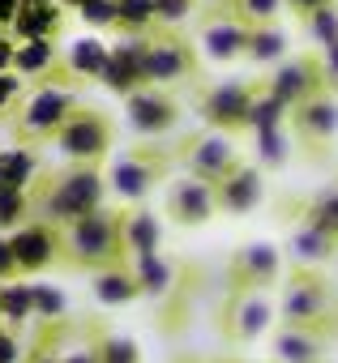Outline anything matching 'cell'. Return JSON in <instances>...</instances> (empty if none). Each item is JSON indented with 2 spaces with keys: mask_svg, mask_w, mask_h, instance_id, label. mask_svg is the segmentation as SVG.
Masks as SVG:
<instances>
[{
  "mask_svg": "<svg viewBox=\"0 0 338 363\" xmlns=\"http://www.w3.org/2000/svg\"><path fill=\"white\" fill-rule=\"evenodd\" d=\"M35 210L39 218L56 223V227H69L94 210H103V197H107V175L103 167H60V171H48L35 179Z\"/></svg>",
  "mask_w": 338,
  "mask_h": 363,
  "instance_id": "cell-1",
  "label": "cell"
},
{
  "mask_svg": "<svg viewBox=\"0 0 338 363\" xmlns=\"http://www.w3.org/2000/svg\"><path fill=\"white\" fill-rule=\"evenodd\" d=\"M65 265L73 269H86V274H99V269H111V265H129V252H124V210H94L77 223L65 227Z\"/></svg>",
  "mask_w": 338,
  "mask_h": 363,
  "instance_id": "cell-2",
  "label": "cell"
},
{
  "mask_svg": "<svg viewBox=\"0 0 338 363\" xmlns=\"http://www.w3.org/2000/svg\"><path fill=\"white\" fill-rule=\"evenodd\" d=\"M77 94L73 86H60V82H43V86H31L22 107L13 111V137L18 145H43V141H56V133L69 124V116L77 111Z\"/></svg>",
  "mask_w": 338,
  "mask_h": 363,
  "instance_id": "cell-3",
  "label": "cell"
},
{
  "mask_svg": "<svg viewBox=\"0 0 338 363\" xmlns=\"http://www.w3.org/2000/svg\"><path fill=\"white\" fill-rule=\"evenodd\" d=\"M329 282L321 269H287L283 295H278V325H300V329H329Z\"/></svg>",
  "mask_w": 338,
  "mask_h": 363,
  "instance_id": "cell-4",
  "label": "cell"
},
{
  "mask_svg": "<svg viewBox=\"0 0 338 363\" xmlns=\"http://www.w3.org/2000/svg\"><path fill=\"white\" fill-rule=\"evenodd\" d=\"M167 167H172V154H167V150H158V145H133L129 154H120L107 167V193H116L129 206H141L163 184Z\"/></svg>",
  "mask_w": 338,
  "mask_h": 363,
  "instance_id": "cell-5",
  "label": "cell"
},
{
  "mask_svg": "<svg viewBox=\"0 0 338 363\" xmlns=\"http://www.w3.org/2000/svg\"><path fill=\"white\" fill-rule=\"evenodd\" d=\"M116 145V128H111V116L99 111V107H77L69 116V124L56 133V150L77 162V167H103V158L111 154Z\"/></svg>",
  "mask_w": 338,
  "mask_h": 363,
  "instance_id": "cell-6",
  "label": "cell"
},
{
  "mask_svg": "<svg viewBox=\"0 0 338 363\" xmlns=\"http://www.w3.org/2000/svg\"><path fill=\"white\" fill-rule=\"evenodd\" d=\"M261 86H266V77H253V82H219V86H210L197 99V116L214 133H227V137L231 133H249L253 103H257Z\"/></svg>",
  "mask_w": 338,
  "mask_h": 363,
  "instance_id": "cell-7",
  "label": "cell"
},
{
  "mask_svg": "<svg viewBox=\"0 0 338 363\" xmlns=\"http://www.w3.org/2000/svg\"><path fill=\"white\" fill-rule=\"evenodd\" d=\"M197 60H202L197 43H189L176 30H154L150 48H146V86H158V90L185 86L197 77V69H202Z\"/></svg>",
  "mask_w": 338,
  "mask_h": 363,
  "instance_id": "cell-8",
  "label": "cell"
},
{
  "mask_svg": "<svg viewBox=\"0 0 338 363\" xmlns=\"http://www.w3.org/2000/svg\"><path fill=\"white\" fill-rule=\"evenodd\" d=\"M176 158H180V167L193 175V179H206V184H223V179L244 162L240 158V150H236V141L227 137V133H193V137H185L180 141V150H176Z\"/></svg>",
  "mask_w": 338,
  "mask_h": 363,
  "instance_id": "cell-9",
  "label": "cell"
},
{
  "mask_svg": "<svg viewBox=\"0 0 338 363\" xmlns=\"http://www.w3.org/2000/svg\"><path fill=\"white\" fill-rule=\"evenodd\" d=\"M227 278H231V291H274L283 278H287V252L278 244H244L236 248L231 265H227Z\"/></svg>",
  "mask_w": 338,
  "mask_h": 363,
  "instance_id": "cell-10",
  "label": "cell"
},
{
  "mask_svg": "<svg viewBox=\"0 0 338 363\" xmlns=\"http://www.w3.org/2000/svg\"><path fill=\"white\" fill-rule=\"evenodd\" d=\"M287 133H291V141H295L304 154H317V158H321V154L334 145V137H338V94L325 90V94H317V99L291 107Z\"/></svg>",
  "mask_w": 338,
  "mask_h": 363,
  "instance_id": "cell-11",
  "label": "cell"
},
{
  "mask_svg": "<svg viewBox=\"0 0 338 363\" xmlns=\"http://www.w3.org/2000/svg\"><path fill=\"white\" fill-rule=\"evenodd\" d=\"M266 90L291 111L317 94H325V77H321V56L304 52V56H287L283 65H274V73L266 77Z\"/></svg>",
  "mask_w": 338,
  "mask_h": 363,
  "instance_id": "cell-12",
  "label": "cell"
},
{
  "mask_svg": "<svg viewBox=\"0 0 338 363\" xmlns=\"http://www.w3.org/2000/svg\"><path fill=\"white\" fill-rule=\"evenodd\" d=\"M274 316H278V308H274V299H270L266 291H231V299L223 303L219 325H223V333H227L231 342L244 346V342L266 337L270 325H274Z\"/></svg>",
  "mask_w": 338,
  "mask_h": 363,
  "instance_id": "cell-13",
  "label": "cell"
},
{
  "mask_svg": "<svg viewBox=\"0 0 338 363\" xmlns=\"http://www.w3.org/2000/svg\"><path fill=\"white\" fill-rule=\"evenodd\" d=\"M249 35H253V26H244L231 9L214 5V9L206 13L202 30H197V52H202L206 60H214V65H236V60H244V52H249Z\"/></svg>",
  "mask_w": 338,
  "mask_h": 363,
  "instance_id": "cell-14",
  "label": "cell"
},
{
  "mask_svg": "<svg viewBox=\"0 0 338 363\" xmlns=\"http://www.w3.org/2000/svg\"><path fill=\"white\" fill-rule=\"evenodd\" d=\"M9 240H13V257L22 265V278H31L39 269H52V265H65V227H56L48 218H31Z\"/></svg>",
  "mask_w": 338,
  "mask_h": 363,
  "instance_id": "cell-15",
  "label": "cell"
},
{
  "mask_svg": "<svg viewBox=\"0 0 338 363\" xmlns=\"http://www.w3.org/2000/svg\"><path fill=\"white\" fill-rule=\"evenodd\" d=\"M124 120L137 137H163L180 124V103L172 99V90L141 86L124 99Z\"/></svg>",
  "mask_w": 338,
  "mask_h": 363,
  "instance_id": "cell-16",
  "label": "cell"
},
{
  "mask_svg": "<svg viewBox=\"0 0 338 363\" xmlns=\"http://www.w3.org/2000/svg\"><path fill=\"white\" fill-rule=\"evenodd\" d=\"M163 214L172 218L176 227H206L214 214H219V193L206 179H172L167 184V197H163Z\"/></svg>",
  "mask_w": 338,
  "mask_h": 363,
  "instance_id": "cell-17",
  "label": "cell"
},
{
  "mask_svg": "<svg viewBox=\"0 0 338 363\" xmlns=\"http://www.w3.org/2000/svg\"><path fill=\"white\" fill-rule=\"evenodd\" d=\"M146 48H150V35H120L111 43V60L103 73V86L111 94L129 99L133 90L146 86Z\"/></svg>",
  "mask_w": 338,
  "mask_h": 363,
  "instance_id": "cell-18",
  "label": "cell"
},
{
  "mask_svg": "<svg viewBox=\"0 0 338 363\" xmlns=\"http://www.w3.org/2000/svg\"><path fill=\"white\" fill-rule=\"evenodd\" d=\"M214 193H219V210L223 214H236V218L240 214H253L266 201V171L257 162H240Z\"/></svg>",
  "mask_w": 338,
  "mask_h": 363,
  "instance_id": "cell-19",
  "label": "cell"
},
{
  "mask_svg": "<svg viewBox=\"0 0 338 363\" xmlns=\"http://www.w3.org/2000/svg\"><path fill=\"white\" fill-rule=\"evenodd\" d=\"M334 257H338V240L334 235H325L308 218H300L291 227V235H287V261H291V269H321Z\"/></svg>",
  "mask_w": 338,
  "mask_h": 363,
  "instance_id": "cell-20",
  "label": "cell"
},
{
  "mask_svg": "<svg viewBox=\"0 0 338 363\" xmlns=\"http://www.w3.org/2000/svg\"><path fill=\"white\" fill-rule=\"evenodd\" d=\"M274 363H325V333L321 329H300V325H278L270 337Z\"/></svg>",
  "mask_w": 338,
  "mask_h": 363,
  "instance_id": "cell-21",
  "label": "cell"
},
{
  "mask_svg": "<svg viewBox=\"0 0 338 363\" xmlns=\"http://www.w3.org/2000/svg\"><path fill=\"white\" fill-rule=\"evenodd\" d=\"M90 291L103 308H129L141 299V282L133 274V261L129 265H111V269H99L90 274Z\"/></svg>",
  "mask_w": 338,
  "mask_h": 363,
  "instance_id": "cell-22",
  "label": "cell"
},
{
  "mask_svg": "<svg viewBox=\"0 0 338 363\" xmlns=\"http://www.w3.org/2000/svg\"><path fill=\"white\" fill-rule=\"evenodd\" d=\"M107 60H111V43H103L99 35H82L65 48V69L77 82H103Z\"/></svg>",
  "mask_w": 338,
  "mask_h": 363,
  "instance_id": "cell-23",
  "label": "cell"
},
{
  "mask_svg": "<svg viewBox=\"0 0 338 363\" xmlns=\"http://www.w3.org/2000/svg\"><path fill=\"white\" fill-rule=\"evenodd\" d=\"M158 248H163V223H158V214H150L146 206H129L124 210V252H129V261L150 257Z\"/></svg>",
  "mask_w": 338,
  "mask_h": 363,
  "instance_id": "cell-24",
  "label": "cell"
},
{
  "mask_svg": "<svg viewBox=\"0 0 338 363\" xmlns=\"http://www.w3.org/2000/svg\"><path fill=\"white\" fill-rule=\"evenodd\" d=\"M133 274H137V282H141V295H146V299H163L167 291L176 286V265L167 261L163 252L137 257V261H133Z\"/></svg>",
  "mask_w": 338,
  "mask_h": 363,
  "instance_id": "cell-25",
  "label": "cell"
},
{
  "mask_svg": "<svg viewBox=\"0 0 338 363\" xmlns=\"http://www.w3.org/2000/svg\"><path fill=\"white\" fill-rule=\"evenodd\" d=\"M0 320L9 329H22L26 320H35V291H31L26 278L0 282Z\"/></svg>",
  "mask_w": 338,
  "mask_h": 363,
  "instance_id": "cell-26",
  "label": "cell"
},
{
  "mask_svg": "<svg viewBox=\"0 0 338 363\" xmlns=\"http://www.w3.org/2000/svg\"><path fill=\"white\" fill-rule=\"evenodd\" d=\"M31 218H39L35 193H31V189H9V184H0V235L22 231Z\"/></svg>",
  "mask_w": 338,
  "mask_h": 363,
  "instance_id": "cell-27",
  "label": "cell"
},
{
  "mask_svg": "<svg viewBox=\"0 0 338 363\" xmlns=\"http://www.w3.org/2000/svg\"><path fill=\"white\" fill-rule=\"evenodd\" d=\"M35 179H39V158L31 145H13L0 154V184H9V189H35Z\"/></svg>",
  "mask_w": 338,
  "mask_h": 363,
  "instance_id": "cell-28",
  "label": "cell"
},
{
  "mask_svg": "<svg viewBox=\"0 0 338 363\" xmlns=\"http://www.w3.org/2000/svg\"><path fill=\"white\" fill-rule=\"evenodd\" d=\"M287 30H278V26H257L253 35H249V52H244V60L249 65H283L287 60Z\"/></svg>",
  "mask_w": 338,
  "mask_h": 363,
  "instance_id": "cell-29",
  "label": "cell"
},
{
  "mask_svg": "<svg viewBox=\"0 0 338 363\" xmlns=\"http://www.w3.org/2000/svg\"><path fill=\"white\" fill-rule=\"evenodd\" d=\"M291 133L287 128H261L253 133V150H257V167L261 171H283L291 162Z\"/></svg>",
  "mask_w": 338,
  "mask_h": 363,
  "instance_id": "cell-30",
  "label": "cell"
},
{
  "mask_svg": "<svg viewBox=\"0 0 338 363\" xmlns=\"http://www.w3.org/2000/svg\"><path fill=\"white\" fill-rule=\"evenodd\" d=\"M60 26V9L56 5H22L13 18V35L18 39H52Z\"/></svg>",
  "mask_w": 338,
  "mask_h": 363,
  "instance_id": "cell-31",
  "label": "cell"
},
{
  "mask_svg": "<svg viewBox=\"0 0 338 363\" xmlns=\"http://www.w3.org/2000/svg\"><path fill=\"white\" fill-rule=\"evenodd\" d=\"M158 9L154 0H116V30L120 35H154Z\"/></svg>",
  "mask_w": 338,
  "mask_h": 363,
  "instance_id": "cell-32",
  "label": "cell"
},
{
  "mask_svg": "<svg viewBox=\"0 0 338 363\" xmlns=\"http://www.w3.org/2000/svg\"><path fill=\"white\" fill-rule=\"evenodd\" d=\"M304 218H308L312 227H321L325 235H334V240H338V179H334L329 189H321V193H312V197H308Z\"/></svg>",
  "mask_w": 338,
  "mask_h": 363,
  "instance_id": "cell-33",
  "label": "cell"
},
{
  "mask_svg": "<svg viewBox=\"0 0 338 363\" xmlns=\"http://www.w3.org/2000/svg\"><path fill=\"white\" fill-rule=\"evenodd\" d=\"M223 9H231L244 26H278V13L287 9L283 0H223Z\"/></svg>",
  "mask_w": 338,
  "mask_h": 363,
  "instance_id": "cell-34",
  "label": "cell"
},
{
  "mask_svg": "<svg viewBox=\"0 0 338 363\" xmlns=\"http://www.w3.org/2000/svg\"><path fill=\"white\" fill-rule=\"evenodd\" d=\"M31 291H35V320L60 325V320L69 316V295H65L56 282H31Z\"/></svg>",
  "mask_w": 338,
  "mask_h": 363,
  "instance_id": "cell-35",
  "label": "cell"
},
{
  "mask_svg": "<svg viewBox=\"0 0 338 363\" xmlns=\"http://www.w3.org/2000/svg\"><path fill=\"white\" fill-rule=\"evenodd\" d=\"M304 26V39L312 43V52H325V48H334L338 43V5H329V9H321V13H312L308 22H300Z\"/></svg>",
  "mask_w": 338,
  "mask_h": 363,
  "instance_id": "cell-36",
  "label": "cell"
},
{
  "mask_svg": "<svg viewBox=\"0 0 338 363\" xmlns=\"http://www.w3.org/2000/svg\"><path fill=\"white\" fill-rule=\"evenodd\" d=\"M287 107L261 86V94H257V103H253V120H249V133H261V128H287Z\"/></svg>",
  "mask_w": 338,
  "mask_h": 363,
  "instance_id": "cell-37",
  "label": "cell"
},
{
  "mask_svg": "<svg viewBox=\"0 0 338 363\" xmlns=\"http://www.w3.org/2000/svg\"><path fill=\"white\" fill-rule=\"evenodd\" d=\"M99 363H141V350L133 337L107 333V337H99Z\"/></svg>",
  "mask_w": 338,
  "mask_h": 363,
  "instance_id": "cell-38",
  "label": "cell"
},
{
  "mask_svg": "<svg viewBox=\"0 0 338 363\" xmlns=\"http://www.w3.org/2000/svg\"><path fill=\"white\" fill-rule=\"evenodd\" d=\"M77 18L90 30H116V0H90V5L77 9Z\"/></svg>",
  "mask_w": 338,
  "mask_h": 363,
  "instance_id": "cell-39",
  "label": "cell"
},
{
  "mask_svg": "<svg viewBox=\"0 0 338 363\" xmlns=\"http://www.w3.org/2000/svg\"><path fill=\"white\" fill-rule=\"evenodd\" d=\"M26 99V82L9 69V73H0V116H13Z\"/></svg>",
  "mask_w": 338,
  "mask_h": 363,
  "instance_id": "cell-40",
  "label": "cell"
},
{
  "mask_svg": "<svg viewBox=\"0 0 338 363\" xmlns=\"http://www.w3.org/2000/svg\"><path fill=\"white\" fill-rule=\"evenodd\" d=\"M193 5H197V0H154V9H158V26H163V30H172L176 22H185V18L193 13Z\"/></svg>",
  "mask_w": 338,
  "mask_h": 363,
  "instance_id": "cell-41",
  "label": "cell"
},
{
  "mask_svg": "<svg viewBox=\"0 0 338 363\" xmlns=\"http://www.w3.org/2000/svg\"><path fill=\"white\" fill-rule=\"evenodd\" d=\"M26 346H22V333L9 329L5 320H0V363H26Z\"/></svg>",
  "mask_w": 338,
  "mask_h": 363,
  "instance_id": "cell-42",
  "label": "cell"
},
{
  "mask_svg": "<svg viewBox=\"0 0 338 363\" xmlns=\"http://www.w3.org/2000/svg\"><path fill=\"white\" fill-rule=\"evenodd\" d=\"M13 278H22V265L13 257V240L0 235V282H13Z\"/></svg>",
  "mask_w": 338,
  "mask_h": 363,
  "instance_id": "cell-43",
  "label": "cell"
},
{
  "mask_svg": "<svg viewBox=\"0 0 338 363\" xmlns=\"http://www.w3.org/2000/svg\"><path fill=\"white\" fill-rule=\"evenodd\" d=\"M287 5V13L295 18V22H308L312 13H321V9H329V5H338V0H283Z\"/></svg>",
  "mask_w": 338,
  "mask_h": 363,
  "instance_id": "cell-44",
  "label": "cell"
},
{
  "mask_svg": "<svg viewBox=\"0 0 338 363\" xmlns=\"http://www.w3.org/2000/svg\"><path fill=\"white\" fill-rule=\"evenodd\" d=\"M321 56V77H325V90L329 94H338V43L334 48H325V52H317Z\"/></svg>",
  "mask_w": 338,
  "mask_h": 363,
  "instance_id": "cell-45",
  "label": "cell"
},
{
  "mask_svg": "<svg viewBox=\"0 0 338 363\" xmlns=\"http://www.w3.org/2000/svg\"><path fill=\"white\" fill-rule=\"evenodd\" d=\"M13 56H18V35L13 30H0V73L13 69Z\"/></svg>",
  "mask_w": 338,
  "mask_h": 363,
  "instance_id": "cell-46",
  "label": "cell"
},
{
  "mask_svg": "<svg viewBox=\"0 0 338 363\" xmlns=\"http://www.w3.org/2000/svg\"><path fill=\"white\" fill-rule=\"evenodd\" d=\"M65 363H99V337L94 342H82L73 350H65Z\"/></svg>",
  "mask_w": 338,
  "mask_h": 363,
  "instance_id": "cell-47",
  "label": "cell"
},
{
  "mask_svg": "<svg viewBox=\"0 0 338 363\" xmlns=\"http://www.w3.org/2000/svg\"><path fill=\"white\" fill-rule=\"evenodd\" d=\"M26 363H65V354H56L52 350V333H48V342H39L35 350H31V359Z\"/></svg>",
  "mask_w": 338,
  "mask_h": 363,
  "instance_id": "cell-48",
  "label": "cell"
},
{
  "mask_svg": "<svg viewBox=\"0 0 338 363\" xmlns=\"http://www.w3.org/2000/svg\"><path fill=\"white\" fill-rule=\"evenodd\" d=\"M65 5H69V9H82V5H90V0H65Z\"/></svg>",
  "mask_w": 338,
  "mask_h": 363,
  "instance_id": "cell-49",
  "label": "cell"
},
{
  "mask_svg": "<svg viewBox=\"0 0 338 363\" xmlns=\"http://www.w3.org/2000/svg\"><path fill=\"white\" fill-rule=\"evenodd\" d=\"M210 363H240V359H210Z\"/></svg>",
  "mask_w": 338,
  "mask_h": 363,
  "instance_id": "cell-50",
  "label": "cell"
},
{
  "mask_svg": "<svg viewBox=\"0 0 338 363\" xmlns=\"http://www.w3.org/2000/svg\"><path fill=\"white\" fill-rule=\"evenodd\" d=\"M329 269H334V278H338V257H334V261H329Z\"/></svg>",
  "mask_w": 338,
  "mask_h": 363,
  "instance_id": "cell-51",
  "label": "cell"
}]
</instances>
